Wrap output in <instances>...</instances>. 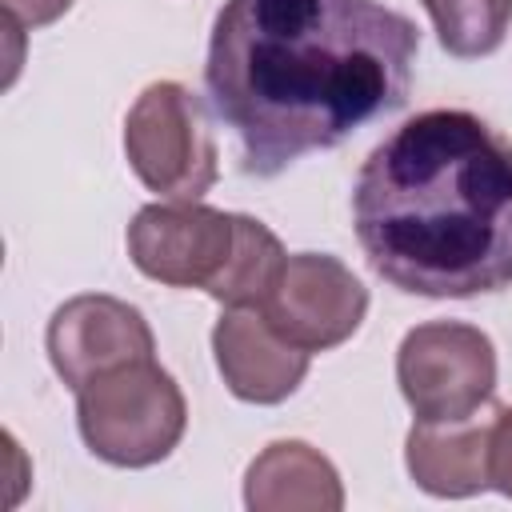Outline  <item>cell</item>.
<instances>
[{"mask_svg":"<svg viewBox=\"0 0 512 512\" xmlns=\"http://www.w3.org/2000/svg\"><path fill=\"white\" fill-rule=\"evenodd\" d=\"M416 24L380 0H224L204 88L248 176H276L404 108Z\"/></svg>","mask_w":512,"mask_h":512,"instance_id":"cell-1","label":"cell"},{"mask_svg":"<svg viewBox=\"0 0 512 512\" xmlns=\"http://www.w3.org/2000/svg\"><path fill=\"white\" fill-rule=\"evenodd\" d=\"M356 240L380 280L428 300L512 284V140L464 108L392 128L352 184Z\"/></svg>","mask_w":512,"mask_h":512,"instance_id":"cell-2","label":"cell"},{"mask_svg":"<svg viewBox=\"0 0 512 512\" xmlns=\"http://www.w3.org/2000/svg\"><path fill=\"white\" fill-rule=\"evenodd\" d=\"M76 428L104 464L148 468L184 440L188 404L172 372L148 356L88 380L76 392Z\"/></svg>","mask_w":512,"mask_h":512,"instance_id":"cell-3","label":"cell"},{"mask_svg":"<svg viewBox=\"0 0 512 512\" xmlns=\"http://www.w3.org/2000/svg\"><path fill=\"white\" fill-rule=\"evenodd\" d=\"M124 156L140 184L164 200H200L220 176L204 108L176 80H156L136 96L124 120Z\"/></svg>","mask_w":512,"mask_h":512,"instance_id":"cell-4","label":"cell"},{"mask_svg":"<svg viewBox=\"0 0 512 512\" xmlns=\"http://www.w3.org/2000/svg\"><path fill=\"white\" fill-rule=\"evenodd\" d=\"M396 384L416 420L476 416L496 392V348L464 320H428L396 348Z\"/></svg>","mask_w":512,"mask_h":512,"instance_id":"cell-5","label":"cell"},{"mask_svg":"<svg viewBox=\"0 0 512 512\" xmlns=\"http://www.w3.org/2000/svg\"><path fill=\"white\" fill-rule=\"evenodd\" d=\"M236 212L208 208L200 200L144 204L128 224L132 264L168 288H204L232 256Z\"/></svg>","mask_w":512,"mask_h":512,"instance_id":"cell-6","label":"cell"},{"mask_svg":"<svg viewBox=\"0 0 512 512\" xmlns=\"http://www.w3.org/2000/svg\"><path fill=\"white\" fill-rule=\"evenodd\" d=\"M268 324L304 352H328L356 336L368 316V288L328 252L288 256L272 296L260 308Z\"/></svg>","mask_w":512,"mask_h":512,"instance_id":"cell-7","label":"cell"},{"mask_svg":"<svg viewBox=\"0 0 512 512\" xmlns=\"http://www.w3.org/2000/svg\"><path fill=\"white\" fill-rule=\"evenodd\" d=\"M44 344L56 376L72 392L120 364L156 356V336L144 312L104 292H80L64 300L48 320Z\"/></svg>","mask_w":512,"mask_h":512,"instance_id":"cell-8","label":"cell"},{"mask_svg":"<svg viewBox=\"0 0 512 512\" xmlns=\"http://www.w3.org/2000/svg\"><path fill=\"white\" fill-rule=\"evenodd\" d=\"M212 352L228 392L244 404L288 400L304 384L312 360V352L284 340L260 308H224L212 328Z\"/></svg>","mask_w":512,"mask_h":512,"instance_id":"cell-9","label":"cell"},{"mask_svg":"<svg viewBox=\"0 0 512 512\" xmlns=\"http://www.w3.org/2000/svg\"><path fill=\"white\" fill-rule=\"evenodd\" d=\"M492 448V420L464 416V420H416L404 440V464L416 488L444 500H464L492 488L488 472Z\"/></svg>","mask_w":512,"mask_h":512,"instance_id":"cell-10","label":"cell"},{"mask_svg":"<svg viewBox=\"0 0 512 512\" xmlns=\"http://www.w3.org/2000/svg\"><path fill=\"white\" fill-rule=\"evenodd\" d=\"M252 512H340L344 484L336 464L304 440H272L244 472Z\"/></svg>","mask_w":512,"mask_h":512,"instance_id":"cell-11","label":"cell"},{"mask_svg":"<svg viewBox=\"0 0 512 512\" xmlns=\"http://www.w3.org/2000/svg\"><path fill=\"white\" fill-rule=\"evenodd\" d=\"M284 264H288V252L276 240V232L268 224H260L256 216L236 212L232 256L220 268V276L208 284V296L220 300L224 308H264Z\"/></svg>","mask_w":512,"mask_h":512,"instance_id":"cell-12","label":"cell"},{"mask_svg":"<svg viewBox=\"0 0 512 512\" xmlns=\"http://www.w3.org/2000/svg\"><path fill=\"white\" fill-rule=\"evenodd\" d=\"M420 4L432 16L440 48L460 60L492 56L512 24V0H420Z\"/></svg>","mask_w":512,"mask_h":512,"instance_id":"cell-13","label":"cell"},{"mask_svg":"<svg viewBox=\"0 0 512 512\" xmlns=\"http://www.w3.org/2000/svg\"><path fill=\"white\" fill-rule=\"evenodd\" d=\"M488 472H492V488L512 500V408H496V416H492Z\"/></svg>","mask_w":512,"mask_h":512,"instance_id":"cell-14","label":"cell"},{"mask_svg":"<svg viewBox=\"0 0 512 512\" xmlns=\"http://www.w3.org/2000/svg\"><path fill=\"white\" fill-rule=\"evenodd\" d=\"M0 8H4V16H12L24 28H44V24L60 20L72 8V0H0Z\"/></svg>","mask_w":512,"mask_h":512,"instance_id":"cell-15","label":"cell"}]
</instances>
